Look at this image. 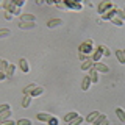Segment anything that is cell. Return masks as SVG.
<instances>
[{
	"instance_id": "obj_28",
	"label": "cell",
	"mask_w": 125,
	"mask_h": 125,
	"mask_svg": "<svg viewBox=\"0 0 125 125\" xmlns=\"http://www.w3.org/2000/svg\"><path fill=\"white\" fill-rule=\"evenodd\" d=\"M116 17H119L120 21L125 22V13H124V10H119L117 6H116Z\"/></svg>"
},
{
	"instance_id": "obj_38",
	"label": "cell",
	"mask_w": 125,
	"mask_h": 125,
	"mask_svg": "<svg viewBox=\"0 0 125 125\" xmlns=\"http://www.w3.org/2000/svg\"><path fill=\"white\" fill-rule=\"evenodd\" d=\"M16 6H17V8H22L23 5H25V0H16Z\"/></svg>"
},
{
	"instance_id": "obj_10",
	"label": "cell",
	"mask_w": 125,
	"mask_h": 125,
	"mask_svg": "<svg viewBox=\"0 0 125 125\" xmlns=\"http://www.w3.org/2000/svg\"><path fill=\"white\" fill-rule=\"evenodd\" d=\"M38 86H39V84H36V83H28V84H27V86H25V88H23V89H22V92H23V95H31V92H33V91H34V89H36V88H38Z\"/></svg>"
},
{
	"instance_id": "obj_7",
	"label": "cell",
	"mask_w": 125,
	"mask_h": 125,
	"mask_svg": "<svg viewBox=\"0 0 125 125\" xmlns=\"http://www.w3.org/2000/svg\"><path fill=\"white\" fill-rule=\"evenodd\" d=\"M62 19L60 17H56V19H50V21H47V28H56V27H60L62 25Z\"/></svg>"
},
{
	"instance_id": "obj_20",
	"label": "cell",
	"mask_w": 125,
	"mask_h": 125,
	"mask_svg": "<svg viewBox=\"0 0 125 125\" xmlns=\"http://www.w3.org/2000/svg\"><path fill=\"white\" fill-rule=\"evenodd\" d=\"M5 73H6V77H8V78H11V77H13L14 73H16V66L13 64V62H10V66H8V69L5 70Z\"/></svg>"
},
{
	"instance_id": "obj_13",
	"label": "cell",
	"mask_w": 125,
	"mask_h": 125,
	"mask_svg": "<svg viewBox=\"0 0 125 125\" xmlns=\"http://www.w3.org/2000/svg\"><path fill=\"white\" fill-rule=\"evenodd\" d=\"M21 22H36V17L30 13H22L21 14Z\"/></svg>"
},
{
	"instance_id": "obj_18",
	"label": "cell",
	"mask_w": 125,
	"mask_h": 125,
	"mask_svg": "<svg viewBox=\"0 0 125 125\" xmlns=\"http://www.w3.org/2000/svg\"><path fill=\"white\" fill-rule=\"evenodd\" d=\"M116 116H117V119H119L120 122L125 124V109L124 108H116Z\"/></svg>"
},
{
	"instance_id": "obj_2",
	"label": "cell",
	"mask_w": 125,
	"mask_h": 125,
	"mask_svg": "<svg viewBox=\"0 0 125 125\" xmlns=\"http://www.w3.org/2000/svg\"><path fill=\"white\" fill-rule=\"evenodd\" d=\"M2 8L6 11V13H11L13 16H21L22 14L21 8L16 6L14 0H5V2H2Z\"/></svg>"
},
{
	"instance_id": "obj_36",
	"label": "cell",
	"mask_w": 125,
	"mask_h": 125,
	"mask_svg": "<svg viewBox=\"0 0 125 125\" xmlns=\"http://www.w3.org/2000/svg\"><path fill=\"white\" fill-rule=\"evenodd\" d=\"M55 6H56L58 10H66V3L64 2H55Z\"/></svg>"
},
{
	"instance_id": "obj_26",
	"label": "cell",
	"mask_w": 125,
	"mask_h": 125,
	"mask_svg": "<svg viewBox=\"0 0 125 125\" xmlns=\"http://www.w3.org/2000/svg\"><path fill=\"white\" fill-rule=\"evenodd\" d=\"M109 22H113V25H116V27H119V28H120V27H124V21H120V19L119 17H113L111 19V21H109Z\"/></svg>"
},
{
	"instance_id": "obj_17",
	"label": "cell",
	"mask_w": 125,
	"mask_h": 125,
	"mask_svg": "<svg viewBox=\"0 0 125 125\" xmlns=\"http://www.w3.org/2000/svg\"><path fill=\"white\" fill-rule=\"evenodd\" d=\"M77 116H78V113H77V111H70V113H67V114L64 116V122H66V124H70Z\"/></svg>"
},
{
	"instance_id": "obj_9",
	"label": "cell",
	"mask_w": 125,
	"mask_h": 125,
	"mask_svg": "<svg viewBox=\"0 0 125 125\" xmlns=\"http://www.w3.org/2000/svg\"><path fill=\"white\" fill-rule=\"evenodd\" d=\"M50 117H52V114H50V113H45V111L36 113V119L39 120V122H49Z\"/></svg>"
},
{
	"instance_id": "obj_4",
	"label": "cell",
	"mask_w": 125,
	"mask_h": 125,
	"mask_svg": "<svg viewBox=\"0 0 125 125\" xmlns=\"http://www.w3.org/2000/svg\"><path fill=\"white\" fill-rule=\"evenodd\" d=\"M66 8H70V10H75V11H81L83 10V3L81 2H73V0H66Z\"/></svg>"
},
{
	"instance_id": "obj_3",
	"label": "cell",
	"mask_w": 125,
	"mask_h": 125,
	"mask_svg": "<svg viewBox=\"0 0 125 125\" xmlns=\"http://www.w3.org/2000/svg\"><path fill=\"white\" fill-rule=\"evenodd\" d=\"M114 8H116V5L113 2H109V0H106V2H102L100 5H99V14L103 16L105 13H108L109 10H114Z\"/></svg>"
},
{
	"instance_id": "obj_45",
	"label": "cell",
	"mask_w": 125,
	"mask_h": 125,
	"mask_svg": "<svg viewBox=\"0 0 125 125\" xmlns=\"http://www.w3.org/2000/svg\"><path fill=\"white\" fill-rule=\"evenodd\" d=\"M0 125H3V124H0Z\"/></svg>"
},
{
	"instance_id": "obj_44",
	"label": "cell",
	"mask_w": 125,
	"mask_h": 125,
	"mask_svg": "<svg viewBox=\"0 0 125 125\" xmlns=\"http://www.w3.org/2000/svg\"><path fill=\"white\" fill-rule=\"evenodd\" d=\"M124 13H125V10H124Z\"/></svg>"
},
{
	"instance_id": "obj_24",
	"label": "cell",
	"mask_w": 125,
	"mask_h": 125,
	"mask_svg": "<svg viewBox=\"0 0 125 125\" xmlns=\"http://www.w3.org/2000/svg\"><path fill=\"white\" fill-rule=\"evenodd\" d=\"M11 36V30L10 28H0V39H5Z\"/></svg>"
},
{
	"instance_id": "obj_34",
	"label": "cell",
	"mask_w": 125,
	"mask_h": 125,
	"mask_svg": "<svg viewBox=\"0 0 125 125\" xmlns=\"http://www.w3.org/2000/svg\"><path fill=\"white\" fill-rule=\"evenodd\" d=\"M47 124H49V125H60V120H58V117L52 116V117H50V120H49Z\"/></svg>"
},
{
	"instance_id": "obj_6",
	"label": "cell",
	"mask_w": 125,
	"mask_h": 125,
	"mask_svg": "<svg viewBox=\"0 0 125 125\" xmlns=\"http://www.w3.org/2000/svg\"><path fill=\"white\" fill-rule=\"evenodd\" d=\"M19 67H21V70L23 73H28L30 72V62L27 58H21V61H19Z\"/></svg>"
},
{
	"instance_id": "obj_27",
	"label": "cell",
	"mask_w": 125,
	"mask_h": 125,
	"mask_svg": "<svg viewBox=\"0 0 125 125\" xmlns=\"http://www.w3.org/2000/svg\"><path fill=\"white\" fill-rule=\"evenodd\" d=\"M106 119H108V117H106V114H100V116L97 117L95 120H94V124H92V125H100L102 122H103V120H106Z\"/></svg>"
},
{
	"instance_id": "obj_39",
	"label": "cell",
	"mask_w": 125,
	"mask_h": 125,
	"mask_svg": "<svg viewBox=\"0 0 125 125\" xmlns=\"http://www.w3.org/2000/svg\"><path fill=\"white\" fill-rule=\"evenodd\" d=\"M5 80H8V77H6V73L3 72V70H0V81H5Z\"/></svg>"
},
{
	"instance_id": "obj_40",
	"label": "cell",
	"mask_w": 125,
	"mask_h": 125,
	"mask_svg": "<svg viewBox=\"0 0 125 125\" xmlns=\"http://www.w3.org/2000/svg\"><path fill=\"white\" fill-rule=\"evenodd\" d=\"M5 19H6V21H13L14 16L11 14V13H6V11H5Z\"/></svg>"
},
{
	"instance_id": "obj_32",
	"label": "cell",
	"mask_w": 125,
	"mask_h": 125,
	"mask_svg": "<svg viewBox=\"0 0 125 125\" xmlns=\"http://www.w3.org/2000/svg\"><path fill=\"white\" fill-rule=\"evenodd\" d=\"M8 66H10V61H8V60H2V62H0V70L5 72V70L8 69Z\"/></svg>"
},
{
	"instance_id": "obj_8",
	"label": "cell",
	"mask_w": 125,
	"mask_h": 125,
	"mask_svg": "<svg viewBox=\"0 0 125 125\" xmlns=\"http://www.w3.org/2000/svg\"><path fill=\"white\" fill-rule=\"evenodd\" d=\"M88 77L91 78V81H92V83H99V81H100V73L97 72V70L94 69V67H92V69L88 72Z\"/></svg>"
},
{
	"instance_id": "obj_11",
	"label": "cell",
	"mask_w": 125,
	"mask_h": 125,
	"mask_svg": "<svg viewBox=\"0 0 125 125\" xmlns=\"http://www.w3.org/2000/svg\"><path fill=\"white\" fill-rule=\"evenodd\" d=\"M99 116H100V111H92V113H89V114L84 117V120H86V122H88L89 125H92V124H94V120H95Z\"/></svg>"
},
{
	"instance_id": "obj_42",
	"label": "cell",
	"mask_w": 125,
	"mask_h": 125,
	"mask_svg": "<svg viewBox=\"0 0 125 125\" xmlns=\"http://www.w3.org/2000/svg\"><path fill=\"white\" fill-rule=\"evenodd\" d=\"M124 55H125V50H124Z\"/></svg>"
},
{
	"instance_id": "obj_25",
	"label": "cell",
	"mask_w": 125,
	"mask_h": 125,
	"mask_svg": "<svg viewBox=\"0 0 125 125\" xmlns=\"http://www.w3.org/2000/svg\"><path fill=\"white\" fill-rule=\"evenodd\" d=\"M100 50L103 52V56H111V50H109V47L108 45H105V44H100Z\"/></svg>"
},
{
	"instance_id": "obj_29",
	"label": "cell",
	"mask_w": 125,
	"mask_h": 125,
	"mask_svg": "<svg viewBox=\"0 0 125 125\" xmlns=\"http://www.w3.org/2000/svg\"><path fill=\"white\" fill-rule=\"evenodd\" d=\"M83 120H84V117H81L80 114H78V116H77V117H75V119H73V120H72V122H70L69 125H80L81 122H83Z\"/></svg>"
},
{
	"instance_id": "obj_31",
	"label": "cell",
	"mask_w": 125,
	"mask_h": 125,
	"mask_svg": "<svg viewBox=\"0 0 125 125\" xmlns=\"http://www.w3.org/2000/svg\"><path fill=\"white\" fill-rule=\"evenodd\" d=\"M16 125H31V120L30 119H19V120H16Z\"/></svg>"
},
{
	"instance_id": "obj_1",
	"label": "cell",
	"mask_w": 125,
	"mask_h": 125,
	"mask_svg": "<svg viewBox=\"0 0 125 125\" xmlns=\"http://www.w3.org/2000/svg\"><path fill=\"white\" fill-rule=\"evenodd\" d=\"M94 41L92 39H86V41H83L80 44V47H78V53H83V55H88V56H92L94 53Z\"/></svg>"
},
{
	"instance_id": "obj_35",
	"label": "cell",
	"mask_w": 125,
	"mask_h": 125,
	"mask_svg": "<svg viewBox=\"0 0 125 125\" xmlns=\"http://www.w3.org/2000/svg\"><path fill=\"white\" fill-rule=\"evenodd\" d=\"M0 124H3V125H16V120L14 119H6V120H3V122H0Z\"/></svg>"
},
{
	"instance_id": "obj_30",
	"label": "cell",
	"mask_w": 125,
	"mask_h": 125,
	"mask_svg": "<svg viewBox=\"0 0 125 125\" xmlns=\"http://www.w3.org/2000/svg\"><path fill=\"white\" fill-rule=\"evenodd\" d=\"M6 111H11V106L8 103H3V105H0V114H3V113H6Z\"/></svg>"
},
{
	"instance_id": "obj_33",
	"label": "cell",
	"mask_w": 125,
	"mask_h": 125,
	"mask_svg": "<svg viewBox=\"0 0 125 125\" xmlns=\"http://www.w3.org/2000/svg\"><path fill=\"white\" fill-rule=\"evenodd\" d=\"M11 114H13L11 111H6V113H3V114H0V122H3V120L10 119V117H11Z\"/></svg>"
},
{
	"instance_id": "obj_15",
	"label": "cell",
	"mask_w": 125,
	"mask_h": 125,
	"mask_svg": "<svg viewBox=\"0 0 125 125\" xmlns=\"http://www.w3.org/2000/svg\"><path fill=\"white\" fill-rule=\"evenodd\" d=\"M91 84H92V81H91V78H89L88 75H86L84 78H83V81H81V91H88L89 88H91Z\"/></svg>"
},
{
	"instance_id": "obj_41",
	"label": "cell",
	"mask_w": 125,
	"mask_h": 125,
	"mask_svg": "<svg viewBox=\"0 0 125 125\" xmlns=\"http://www.w3.org/2000/svg\"><path fill=\"white\" fill-rule=\"evenodd\" d=\"M100 125H109V120H108V119H106V120H103V122H102Z\"/></svg>"
},
{
	"instance_id": "obj_5",
	"label": "cell",
	"mask_w": 125,
	"mask_h": 125,
	"mask_svg": "<svg viewBox=\"0 0 125 125\" xmlns=\"http://www.w3.org/2000/svg\"><path fill=\"white\" fill-rule=\"evenodd\" d=\"M94 69H95L99 73H108L109 72V67L105 64V62H102V61L100 62H94Z\"/></svg>"
},
{
	"instance_id": "obj_22",
	"label": "cell",
	"mask_w": 125,
	"mask_h": 125,
	"mask_svg": "<svg viewBox=\"0 0 125 125\" xmlns=\"http://www.w3.org/2000/svg\"><path fill=\"white\" fill-rule=\"evenodd\" d=\"M31 99H33V97L31 95H23V100H22V108H28L30 105H31Z\"/></svg>"
},
{
	"instance_id": "obj_37",
	"label": "cell",
	"mask_w": 125,
	"mask_h": 125,
	"mask_svg": "<svg viewBox=\"0 0 125 125\" xmlns=\"http://www.w3.org/2000/svg\"><path fill=\"white\" fill-rule=\"evenodd\" d=\"M78 58H80V61H88L89 60V58H91V56H88V55H83V53H78Z\"/></svg>"
},
{
	"instance_id": "obj_43",
	"label": "cell",
	"mask_w": 125,
	"mask_h": 125,
	"mask_svg": "<svg viewBox=\"0 0 125 125\" xmlns=\"http://www.w3.org/2000/svg\"><path fill=\"white\" fill-rule=\"evenodd\" d=\"M0 6H2V3H0Z\"/></svg>"
},
{
	"instance_id": "obj_14",
	"label": "cell",
	"mask_w": 125,
	"mask_h": 125,
	"mask_svg": "<svg viewBox=\"0 0 125 125\" xmlns=\"http://www.w3.org/2000/svg\"><path fill=\"white\" fill-rule=\"evenodd\" d=\"M34 27H36V22H19L21 30H33Z\"/></svg>"
},
{
	"instance_id": "obj_23",
	"label": "cell",
	"mask_w": 125,
	"mask_h": 125,
	"mask_svg": "<svg viewBox=\"0 0 125 125\" xmlns=\"http://www.w3.org/2000/svg\"><path fill=\"white\" fill-rule=\"evenodd\" d=\"M44 92H45V89L42 88V86H38V88L34 89L33 92H31V97H39V95H42Z\"/></svg>"
},
{
	"instance_id": "obj_19",
	"label": "cell",
	"mask_w": 125,
	"mask_h": 125,
	"mask_svg": "<svg viewBox=\"0 0 125 125\" xmlns=\"http://www.w3.org/2000/svg\"><path fill=\"white\" fill-rule=\"evenodd\" d=\"M113 17H116V8H114V10H109L108 13H105L103 16H102V19H103V21H111Z\"/></svg>"
},
{
	"instance_id": "obj_21",
	"label": "cell",
	"mask_w": 125,
	"mask_h": 125,
	"mask_svg": "<svg viewBox=\"0 0 125 125\" xmlns=\"http://www.w3.org/2000/svg\"><path fill=\"white\" fill-rule=\"evenodd\" d=\"M116 58H117V61H119L120 64H125V55H124V50L122 49L116 50Z\"/></svg>"
},
{
	"instance_id": "obj_12",
	"label": "cell",
	"mask_w": 125,
	"mask_h": 125,
	"mask_svg": "<svg viewBox=\"0 0 125 125\" xmlns=\"http://www.w3.org/2000/svg\"><path fill=\"white\" fill-rule=\"evenodd\" d=\"M102 58H103V52L100 50V47H97V49L94 50V53H92V61L94 62H100Z\"/></svg>"
},
{
	"instance_id": "obj_16",
	"label": "cell",
	"mask_w": 125,
	"mask_h": 125,
	"mask_svg": "<svg viewBox=\"0 0 125 125\" xmlns=\"http://www.w3.org/2000/svg\"><path fill=\"white\" fill-rule=\"evenodd\" d=\"M92 67H94V61H92V56L89 58L88 61H84L83 64H81V70H88V72H89V70H91Z\"/></svg>"
}]
</instances>
